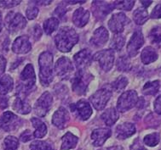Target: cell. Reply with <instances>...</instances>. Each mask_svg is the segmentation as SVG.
<instances>
[{
	"mask_svg": "<svg viewBox=\"0 0 161 150\" xmlns=\"http://www.w3.org/2000/svg\"><path fill=\"white\" fill-rule=\"evenodd\" d=\"M74 70L72 61L67 57H62L56 61L55 71L56 75L62 80H67L70 77Z\"/></svg>",
	"mask_w": 161,
	"mask_h": 150,
	"instance_id": "9c48e42d",
	"label": "cell"
},
{
	"mask_svg": "<svg viewBox=\"0 0 161 150\" xmlns=\"http://www.w3.org/2000/svg\"><path fill=\"white\" fill-rule=\"evenodd\" d=\"M1 30H2V15L0 13V32H1Z\"/></svg>",
	"mask_w": 161,
	"mask_h": 150,
	"instance_id": "db71d44e",
	"label": "cell"
},
{
	"mask_svg": "<svg viewBox=\"0 0 161 150\" xmlns=\"http://www.w3.org/2000/svg\"><path fill=\"white\" fill-rule=\"evenodd\" d=\"M78 41L79 36L77 32L69 26H63L60 28L55 37L56 48L63 53L70 52L74 45L78 43Z\"/></svg>",
	"mask_w": 161,
	"mask_h": 150,
	"instance_id": "6da1fadb",
	"label": "cell"
},
{
	"mask_svg": "<svg viewBox=\"0 0 161 150\" xmlns=\"http://www.w3.org/2000/svg\"><path fill=\"white\" fill-rule=\"evenodd\" d=\"M114 50L109 49L97 52L92 56V60L98 61L101 68L104 71H109L114 62Z\"/></svg>",
	"mask_w": 161,
	"mask_h": 150,
	"instance_id": "5b68a950",
	"label": "cell"
},
{
	"mask_svg": "<svg viewBox=\"0 0 161 150\" xmlns=\"http://www.w3.org/2000/svg\"><path fill=\"white\" fill-rule=\"evenodd\" d=\"M69 118H70V116H69L68 110L63 107H60L53 115L52 123L53 125H55L56 127H58L60 129H63L66 127L68 122L69 121Z\"/></svg>",
	"mask_w": 161,
	"mask_h": 150,
	"instance_id": "ffe728a7",
	"label": "cell"
},
{
	"mask_svg": "<svg viewBox=\"0 0 161 150\" xmlns=\"http://www.w3.org/2000/svg\"><path fill=\"white\" fill-rule=\"evenodd\" d=\"M150 38L153 44L161 46V32L158 30V28H154L152 30L150 33Z\"/></svg>",
	"mask_w": 161,
	"mask_h": 150,
	"instance_id": "f35d334b",
	"label": "cell"
},
{
	"mask_svg": "<svg viewBox=\"0 0 161 150\" xmlns=\"http://www.w3.org/2000/svg\"><path fill=\"white\" fill-rule=\"evenodd\" d=\"M59 26V20L56 17H51L45 20L44 23V30L47 35L52 34Z\"/></svg>",
	"mask_w": 161,
	"mask_h": 150,
	"instance_id": "4dcf8cb0",
	"label": "cell"
},
{
	"mask_svg": "<svg viewBox=\"0 0 161 150\" xmlns=\"http://www.w3.org/2000/svg\"><path fill=\"white\" fill-rule=\"evenodd\" d=\"M31 150H53L51 145L44 141H34L30 145Z\"/></svg>",
	"mask_w": 161,
	"mask_h": 150,
	"instance_id": "74e56055",
	"label": "cell"
},
{
	"mask_svg": "<svg viewBox=\"0 0 161 150\" xmlns=\"http://www.w3.org/2000/svg\"><path fill=\"white\" fill-rule=\"evenodd\" d=\"M127 84H128V79L124 75H120L112 83L111 86L113 89H114L116 92H119L125 88Z\"/></svg>",
	"mask_w": 161,
	"mask_h": 150,
	"instance_id": "e575fe53",
	"label": "cell"
},
{
	"mask_svg": "<svg viewBox=\"0 0 161 150\" xmlns=\"http://www.w3.org/2000/svg\"><path fill=\"white\" fill-rule=\"evenodd\" d=\"M145 104H146V102H145V100H144V98H138L137 103H136V105L137 108H139V109H142V108L145 107Z\"/></svg>",
	"mask_w": 161,
	"mask_h": 150,
	"instance_id": "c3c4849f",
	"label": "cell"
},
{
	"mask_svg": "<svg viewBox=\"0 0 161 150\" xmlns=\"http://www.w3.org/2000/svg\"><path fill=\"white\" fill-rule=\"evenodd\" d=\"M112 97V92L107 88H101L91 96L90 101L97 110H102L106 107Z\"/></svg>",
	"mask_w": 161,
	"mask_h": 150,
	"instance_id": "30bf717a",
	"label": "cell"
},
{
	"mask_svg": "<svg viewBox=\"0 0 161 150\" xmlns=\"http://www.w3.org/2000/svg\"><path fill=\"white\" fill-rule=\"evenodd\" d=\"M67 3H71V4H75V3H85V1H68V2H65Z\"/></svg>",
	"mask_w": 161,
	"mask_h": 150,
	"instance_id": "f5cc1de1",
	"label": "cell"
},
{
	"mask_svg": "<svg viewBox=\"0 0 161 150\" xmlns=\"http://www.w3.org/2000/svg\"><path fill=\"white\" fill-rule=\"evenodd\" d=\"M32 127L35 128V132H33V137L35 138H42L47 133V127L44 122L38 118L31 119Z\"/></svg>",
	"mask_w": 161,
	"mask_h": 150,
	"instance_id": "d4e9b609",
	"label": "cell"
},
{
	"mask_svg": "<svg viewBox=\"0 0 161 150\" xmlns=\"http://www.w3.org/2000/svg\"><path fill=\"white\" fill-rule=\"evenodd\" d=\"M32 49V44L30 43L29 38L26 36L18 37L12 44L13 52L18 54H25L30 52Z\"/></svg>",
	"mask_w": 161,
	"mask_h": 150,
	"instance_id": "e0dca14e",
	"label": "cell"
},
{
	"mask_svg": "<svg viewBox=\"0 0 161 150\" xmlns=\"http://www.w3.org/2000/svg\"><path fill=\"white\" fill-rule=\"evenodd\" d=\"M70 109L73 114L79 118L81 121L88 120L92 115V109L91 104L85 99H81L76 103L72 104L70 105Z\"/></svg>",
	"mask_w": 161,
	"mask_h": 150,
	"instance_id": "7c38bea8",
	"label": "cell"
},
{
	"mask_svg": "<svg viewBox=\"0 0 161 150\" xmlns=\"http://www.w3.org/2000/svg\"><path fill=\"white\" fill-rule=\"evenodd\" d=\"M129 23V18L121 12L112 15L108 21V27L114 34H119L123 32L125 26Z\"/></svg>",
	"mask_w": 161,
	"mask_h": 150,
	"instance_id": "4fadbf2b",
	"label": "cell"
},
{
	"mask_svg": "<svg viewBox=\"0 0 161 150\" xmlns=\"http://www.w3.org/2000/svg\"><path fill=\"white\" fill-rule=\"evenodd\" d=\"M32 137H33V134L31 132L30 130H26L25 132L21 133V136H20V140L23 142H26L32 140Z\"/></svg>",
	"mask_w": 161,
	"mask_h": 150,
	"instance_id": "b9f144b4",
	"label": "cell"
},
{
	"mask_svg": "<svg viewBox=\"0 0 161 150\" xmlns=\"http://www.w3.org/2000/svg\"><path fill=\"white\" fill-rule=\"evenodd\" d=\"M160 141V135L158 132H153L147 135L143 139L144 143L149 147H154Z\"/></svg>",
	"mask_w": 161,
	"mask_h": 150,
	"instance_id": "836d02e7",
	"label": "cell"
},
{
	"mask_svg": "<svg viewBox=\"0 0 161 150\" xmlns=\"http://www.w3.org/2000/svg\"><path fill=\"white\" fill-rule=\"evenodd\" d=\"M92 60V55L91 50L83 49L73 56V61L75 63L78 70H83L90 65Z\"/></svg>",
	"mask_w": 161,
	"mask_h": 150,
	"instance_id": "9a60e30c",
	"label": "cell"
},
{
	"mask_svg": "<svg viewBox=\"0 0 161 150\" xmlns=\"http://www.w3.org/2000/svg\"><path fill=\"white\" fill-rule=\"evenodd\" d=\"M53 54L50 52H43L39 55V78L44 87H48L53 81Z\"/></svg>",
	"mask_w": 161,
	"mask_h": 150,
	"instance_id": "7a4b0ae2",
	"label": "cell"
},
{
	"mask_svg": "<svg viewBox=\"0 0 161 150\" xmlns=\"http://www.w3.org/2000/svg\"><path fill=\"white\" fill-rule=\"evenodd\" d=\"M111 130L108 128H98L91 133V139L95 147H101L111 137Z\"/></svg>",
	"mask_w": 161,
	"mask_h": 150,
	"instance_id": "ac0fdd59",
	"label": "cell"
},
{
	"mask_svg": "<svg viewBox=\"0 0 161 150\" xmlns=\"http://www.w3.org/2000/svg\"><path fill=\"white\" fill-rule=\"evenodd\" d=\"M141 59L144 65H149L158 59V54L152 47H146L142 52Z\"/></svg>",
	"mask_w": 161,
	"mask_h": 150,
	"instance_id": "484cf974",
	"label": "cell"
},
{
	"mask_svg": "<svg viewBox=\"0 0 161 150\" xmlns=\"http://www.w3.org/2000/svg\"><path fill=\"white\" fill-rule=\"evenodd\" d=\"M125 44V38L122 33L114 34L113 38H112L110 47H111V49H113V50L119 51V50L122 49Z\"/></svg>",
	"mask_w": 161,
	"mask_h": 150,
	"instance_id": "f546056e",
	"label": "cell"
},
{
	"mask_svg": "<svg viewBox=\"0 0 161 150\" xmlns=\"http://www.w3.org/2000/svg\"><path fill=\"white\" fill-rule=\"evenodd\" d=\"M53 98L49 92H44L40 98L36 101L33 110L36 115L39 117H44L50 111L52 106Z\"/></svg>",
	"mask_w": 161,
	"mask_h": 150,
	"instance_id": "ba28073f",
	"label": "cell"
},
{
	"mask_svg": "<svg viewBox=\"0 0 161 150\" xmlns=\"http://www.w3.org/2000/svg\"><path fill=\"white\" fill-rule=\"evenodd\" d=\"M13 109L21 115H27L31 112L32 107L30 106L28 101L26 100L23 97L17 95L13 104Z\"/></svg>",
	"mask_w": 161,
	"mask_h": 150,
	"instance_id": "603a6c76",
	"label": "cell"
},
{
	"mask_svg": "<svg viewBox=\"0 0 161 150\" xmlns=\"http://www.w3.org/2000/svg\"><path fill=\"white\" fill-rule=\"evenodd\" d=\"M6 68V59L5 58L0 55V76L3 75Z\"/></svg>",
	"mask_w": 161,
	"mask_h": 150,
	"instance_id": "bcb514c9",
	"label": "cell"
},
{
	"mask_svg": "<svg viewBox=\"0 0 161 150\" xmlns=\"http://www.w3.org/2000/svg\"><path fill=\"white\" fill-rule=\"evenodd\" d=\"M141 3H142V6L144 7V9H146V8H147L148 6H150L151 4H152V1H141Z\"/></svg>",
	"mask_w": 161,
	"mask_h": 150,
	"instance_id": "f907efd6",
	"label": "cell"
},
{
	"mask_svg": "<svg viewBox=\"0 0 161 150\" xmlns=\"http://www.w3.org/2000/svg\"><path fill=\"white\" fill-rule=\"evenodd\" d=\"M26 26V20L20 13L9 12L5 17V26L11 33H15L24 29Z\"/></svg>",
	"mask_w": 161,
	"mask_h": 150,
	"instance_id": "8992f818",
	"label": "cell"
},
{
	"mask_svg": "<svg viewBox=\"0 0 161 150\" xmlns=\"http://www.w3.org/2000/svg\"><path fill=\"white\" fill-rule=\"evenodd\" d=\"M93 75L86 72L85 70H78L74 77L71 80L73 91L78 95H84L87 90L89 83L92 81Z\"/></svg>",
	"mask_w": 161,
	"mask_h": 150,
	"instance_id": "277c9868",
	"label": "cell"
},
{
	"mask_svg": "<svg viewBox=\"0 0 161 150\" xmlns=\"http://www.w3.org/2000/svg\"><path fill=\"white\" fill-rule=\"evenodd\" d=\"M64 9H65L64 8H62V7H61V6H60V7H58V8H56V12H55V13L58 15L59 17L62 18V17H63V16H64L65 13H66V12H62V10H64Z\"/></svg>",
	"mask_w": 161,
	"mask_h": 150,
	"instance_id": "681fc988",
	"label": "cell"
},
{
	"mask_svg": "<svg viewBox=\"0 0 161 150\" xmlns=\"http://www.w3.org/2000/svg\"><path fill=\"white\" fill-rule=\"evenodd\" d=\"M21 83L17 87L18 96H27L35 87L36 76L32 64H27L20 76Z\"/></svg>",
	"mask_w": 161,
	"mask_h": 150,
	"instance_id": "3957f363",
	"label": "cell"
},
{
	"mask_svg": "<svg viewBox=\"0 0 161 150\" xmlns=\"http://www.w3.org/2000/svg\"><path fill=\"white\" fill-rule=\"evenodd\" d=\"M90 19V12L83 8L77 9L73 15V21L77 27H83L88 23Z\"/></svg>",
	"mask_w": 161,
	"mask_h": 150,
	"instance_id": "7402d4cb",
	"label": "cell"
},
{
	"mask_svg": "<svg viewBox=\"0 0 161 150\" xmlns=\"http://www.w3.org/2000/svg\"><path fill=\"white\" fill-rule=\"evenodd\" d=\"M19 147V140L15 137L9 136L3 141L4 150H17Z\"/></svg>",
	"mask_w": 161,
	"mask_h": 150,
	"instance_id": "d6a6232c",
	"label": "cell"
},
{
	"mask_svg": "<svg viewBox=\"0 0 161 150\" xmlns=\"http://www.w3.org/2000/svg\"><path fill=\"white\" fill-rule=\"evenodd\" d=\"M21 1H0V8L9 9L20 4Z\"/></svg>",
	"mask_w": 161,
	"mask_h": 150,
	"instance_id": "60d3db41",
	"label": "cell"
},
{
	"mask_svg": "<svg viewBox=\"0 0 161 150\" xmlns=\"http://www.w3.org/2000/svg\"><path fill=\"white\" fill-rule=\"evenodd\" d=\"M62 150H70L76 147L79 139L73 133L68 132L62 137Z\"/></svg>",
	"mask_w": 161,
	"mask_h": 150,
	"instance_id": "4316f807",
	"label": "cell"
},
{
	"mask_svg": "<svg viewBox=\"0 0 161 150\" xmlns=\"http://www.w3.org/2000/svg\"><path fill=\"white\" fill-rule=\"evenodd\" d=\"M117 69L119 71H128L130 69V61L126 56H120L117 60Z\"/></svg>",
	"mask_w": 161,
	"mask_h": 150,
	"instance_id": "d590c367",
	"label": "cell"
},
{
	"mask_svg": "<svg viewBox=\"0 0 161 150\" xmlns=\"http://www.w3.org/2000/svg\"><path fill=\"white\" fill-rule=\"evenodd\" d=\"M8 107V98L6 97H0V108L5 109Z\"/></svg>",
	"mask_w": 161,
	"mask_h": 150,
	"instance_id": "7dc6e473",
	"label": "cell"
},
{
	"mask_svg": "<svg viewBox=\"0 0 161 150\" xmlns=\"http://www.w3.org/2000/svg\"><path fill=\"white\" fill-rule=\"evenodd\" d=\"M138 100L137 93L134 90H130L121 94L117 103V109L119 112H126L135 106Z\"/></svg>",
	"mask_w": 161,
	"mask_h": 150,
	"instance_id": "52a82bcc",
	"label": "cell"
},
{
	"mask_svg": "<svg viewBox=\"0 0 161 150\" xmlns=\"http://www.w3.org/2000/svg\"><path fill=\"white\" fill-rule=\"evenodd\" d=\"M108 37L109 34L108 30L106 29L105 27L101 26L95 31L90 42L92 46L96 47V48H101V47L104 46L106 43L108 42Z\"/></svg>",
	"mask_w": 161,
	"mask_h": 150,
	"instance_id": "d6986e66",
	"label": "cell"
},
{
	"mask_svg": "<svg viewBox=\"0 0 161 150\" xmlns=\"http://www.w3.org/2000/svg\"><path fill=\"white\" fill-rule=\"evenodd\" d=\"M32 35L33 38H34V40H38L40 38V37L42 36V30L40 28V26H38V25H36L34 27H33V29H32Z\"/></svg>",
	"mask_w": 161,
	"mask_h": 150,
	"instance_id": "ee69618b",
	"label": "cell"
},
{
	"mask_svg": "<svg viewBox=\"0 0 161 150\" xmlns=\"http://www.w3.org/2000/svg\"><path fill=\"white\" fill-rule=\"evenodd\" d=\"M137 150H147L145 147H140V148H138Z\"/></svg>",
	"mask_w": 161,
	"mask_h": 150,
	"instance_id": "11a10c76",
	"label": "cell"
},
{
	"mask_svg": "<svg viewBox=\"0 0 161 150\" xmlns=\"http://www.w3.org/2000/svg\"><path fill=\"white\" fill-rule=\"evenodd\" d=\"M14 81L9 75H4L0 78V94L6 95L13 89Z\"/></svg>",
	"mask_w": 161,
	"mask_h": 150,
	"instance_id": "83f0119b",
	"label": "cell"
},
{
	"mask_svg": "<svg viewBox=\"0 0 161 150\" xmlns=\"http://www.w3.org/2000/svg\"><path fill=\"white\" fill-rule=\"evenodd\" d=\"M154 110L158 115H161V95L158 96L154 101Z\"/></svg>",
	"mask_w": 161,
	"mask_h": 150,
	"instance_id": "f6af8a7d",
	"label": "cell"
},
{
	"mask_svg": "<svg viewBox=\"0 0 161 150\" xmlns=\"http://www.w3.org/2000/svg\"><path fill=\"white\" fill-rule=\"evenodd\" d=\"M113 4L114 9L130 11L135 5V1H116Z\"/></svg>",
	"mask_w": 161,
	"mask_h": 150,
	"instance_id": "8d00e7d4",
	"label": "cell"
},
{
	"mask_svg": "<svg viewBox=\"0 0 161 150\" xmlns=\"http://www.w3.org/2000/svg\"><path fill=\"white\" fill-rule=\"evenodd\" d=\"M107 150H124V148L121 146H113V147H108Z\"/></svg>",
	"mask_w": 161,
	"mask_h": 150,
	"instance_id": "816d5d0a",
	"label": "cell"
},
{
	"mask_svg": "<svg viewBox=\"0 0 161 150\" xmlns=\"http://www.w3.org/2000/svg\"><path fill=\"white\" fill-rule=\"evenodd\" d=\"M38 15V7L35 5L29 6L26 10V18L28 20H34Z\"/></svg>",
	"mask_w": 161,
	"mask_h": 150,
	"instance_id": "ab89813d",
	"label": "cell"
},
{
	"mask_svg": "<svg viewBox=\"0 0 161 150\" xmlns=\"http://www.w3.org/2000/svg\"><path fill=\"white\" fill-rule=\"evenodd\" d=\"M159 89V81H148L144 85L142 92L145 95H155Z\"/></svg>",
	"mask_w": 161,
	"mask_h": 150,
	"instance_id": "1f68e13d",
	"label": "cell"
},
{
	"mask_svg": "<svg viewBox=\"0 0 161 150\" xmlns=\"http://www.w3.org/2000/svg\"><path fill=\"white\" fill-rule=\"evenodd\" d=\"M136 133L135 125L132 124L130 122H125L122 124L119 125L116 127L115 134L116 137L120 140H124L131 137Z\"/></svg>",
	"mask_w": 161,
	"mask_h": 150,
	"instance_id": "44dd1931",
	"label": "cell"
},
{
	"mask_svg": "<svg viewBox=\"0 0 161 150\" xmlns=\"http://www.w3.org/2000/svg\"><path fill=\"white\" fill-rule=\"evenodd\" d=\"M21 124V120L10 111H6L0 117V128L5 132L15 130Z\"/></svg>",
	"mask_w": 161,
	"mask_h": 150,
	"instance_id": "8fae6325",
	"label": "cell"
},
{
	"mask_svg": "<svg viewBox=\"0 0 161 150\" xmlns=\"http://www.w3.org/2000/svg\"><path fill=\"white\" fill-rule=\"evenodd\" d=\"M151 18L152 19H159L161 18V3L158 4L154 9H153L151 13Z\"/></svg>",
	"mask_w": 161,
	"mask_h": 150,
	"instance_id": "7bdbcfd3",
	"label": "cell"
},
{
	"mask_svg": "<svg viewBox=\"0 0 161 150\" xmlns=\"http://www.w3.org/2000/svg\"><path fill=\"white\" fill-rule=\"evenodd\" d=\"M119 112L115 108H109L102 114L101 118L107 126L111 127L119 120Z\"/></svg>",
	"mask_w": 161,
	"mask_h": 150,
	"instance_id": "cb8c5ba5",
	"label": "cell"
},
{
	"mask_svg": "<svg viewBox=\"0 0 161 150\" xmlns=\"http://www.w3.org/2000/svg\"><path fill=\"white\" fill-rule=\"evenodd\" d=\"M144 44L143 35L141 31H136L133 33L127 45V53L130 57H135L138 51Z\"/></svg>",
	"mask_w": 161,
	"mask_h": 150,
	"instance_id": "5bb4252c",
	"label": "cell"
},
{
	"mask_svg": "<svg viewBox=\"0 0 161 150\" xmlns=\"http://www.w3.org/2000/svg\"><path fill=\"white\" fill-rule=\"evenodd\" d=\"M148 18V13L144 8H138L133 13V19L137 25H143L144 23H146Z\"/></svg>",
	"mask_w": 161,
	"mask_h": 150,
	"instance_id": "f1b7e54d",
	"label": "cell"
},
{
	"mask_svg": "<svg viewBox=\"0 0 161 150\" xmlns=\"http://www.w3.org/2000/svg\"><path fill=\"white\" fill-rule=\"evenodd\" d=\"M93 14L98 20H103L114 9L113 3H108L103 1H95L92 3Z\"/></svg>",
	"mask_w": 161,
	"mask_h": 150,
	"instance_id": "2e32d148",
	"label": "cell"
}]
</instances>
